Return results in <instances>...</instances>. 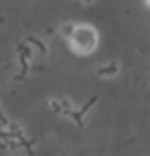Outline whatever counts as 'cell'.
<instances>
[{
	"label": "cell",
	"instance_id": "cell-2",
	"mask_svg": "<svg viewBox=\"0 0 150 156\" xmlns=\"http://www.w3.org/2000/svg\"><path fill=\"white\" fill-rule=\"evenodd\" d=\"M146 4H148V6H150V0H146Z\"/></svg>",
	"mask_w": 150,
	"mask_h": 156
},
{
	"label": "cell",
	"instance_id": "cell-1",
	"mask_svg": "<svg viewBox=\"0 0 150 156\" xmlns=\"http://www.w3.org/2000/svg\"><path fill=\"white\" fill-rule=\"evenodd\" d=\"M99 45V33L91 24H75L69 30V47L75 55H91Z\"/></svg>",
	"mask_w": 150,
	"mask_h": 156
}]
</instances>
